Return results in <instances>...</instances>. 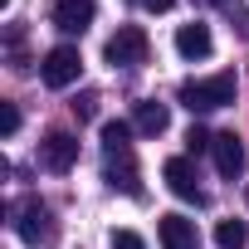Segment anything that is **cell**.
I'll use <instances>...</instances> for the list:
<instances>
[{
	"label": "cell",
	"mask_w": 249,
	"mask_h": 249,
	"mask_svg": "<svg viewBox=\"0 0 249 249\" xmlns=\"http://www.w3.org/2000/svg\"><path fill=\"white\" fill-rule=\"evenodd\" d=\"M234 73L225 69V73H210V78H186L181 88H176V98L191 107V112H215V107H230L234 103Z\"/></svg>",
	"instance_id": "cell-1"
},
{
	"label": "cell",
	"mask_w": 249,
	"mask_h": 249,
	"mask_svg": "<svg viewBox=\"0 0 249 249\" xmlns=\"http://www.w3.org/2000/svg\"><path fill=\"white\" fill-rule=\"evenodd\" d=\"M78 73H83V54L73 44H54L44 54V64H39V78L49 88H69V83H78Z\"/></svg>",
	"instance_id": "cell-2"
},
{
	"label": "cell",
	"mask_w": 249,
	"mask_h": 249,
	"mask_svg": "<svg viewBox=\"0 0 249 249\" xmlns=\"http://www.w3.org/2000/svg\"><path fill=\"white\" fill-rule=\"evenodd\" d=\"M103 59H107L112 69H132V64H142V59H147V30L122 25V30L103 44Z\"/></svg>",
	"instance_id": "cell-3"
},
{
	"label": "cell",
	"mask_w": 249,
	"mask_h": 249,
	"mask_svg": "<svg viewBox=\"0 0 249 249\" xmlns=\"http://www.w3.org/2000/svg\"><path fill=\"white\" fill-rule=\"evenodd\" d=\"M39 161H44L54 176L73 171V161H78V137H73V132H64V127H54V132L39 142Z\"/></svg>",
	"instance_id": "cell-4"
},
{
	"label": "cell",
	"mask_w": 249,
	"mask_h": 249,
	"mask_svg": "<svg viewBox=\"0 0 249 249\" xmlns=\"http://www.w3.org/2000/svg\"><path fill=\"white\" fill-rule=\"evenodd\" d=\"M210 152H215V171H220L225 181H239V176H244V166H249V152H244V142H239L234 132H215Z\"/></svg>",
	"instance_id": "cell-5"
},
{
	"label": "cell",
	"mask_w": 249,
	"mask_h": 249,
	"mask_svg": "<svg viewBox=\"0 0 249 249\" xmlns=\"http://www.w3.org/2000/svg\"><path fill=\"white\" fill-rule=\"evenodd\" d=\"M161 181H166L171 196H181V200H191V205H205V191H200V181H196V166H191L186 157H171V161L161 166Z\"/></svg>",
	"instance_id": "cell-6"
},
{
	"label": "cell",
	"mask_w": 249,
	"mask_h": 249,
	"mask_svg": "<svg viewBox=\"0 0 249 249\" xmlns=\"http://www.w3.org/2000/svg\"><path fill=\"white\" fill-rule=\"evenodd\" d=\"M15 234L25 239V244H39V239H49L54 234V225H49V210H44V200H20L15 205Z\"/></svg>",
	"instance_id": "cell-7"
},
{
	"label": "cell",
	"mask_w": 249,
	"mask_h": 249,
	"mask_svg": "<svg viewBox=\"0 0 249 249\" xmlns=\"http://www.w3.org/2000/svg\"><path fill=\"white\" fill-rule=\"evenodd\" d=\"M49 20H54V30H64V35H83V30L98 20V10H93V0H54Z\"/></svg>",
	"instance_id": "cell-8"
},
{
	"label": "cell",
	"mask_w": 249,
	"mask_h": 249,
	"mask_svg": "<svg viewBox=\"0 0 249 249\" xmlns=\"http://www.w3.org/2000/svg\"><path fill=\"white\" fill-rule=\"evenodd\" d=\"M157 239H161V249H200L196 225H191L186 215H161V220H157Z\"/></svg>",
	"instance_id": "cell-9"
},
{
	"label": "cell",
	"mask_w": 249,
	"mask_h": 249,
	"mask_svg": "<svg viewBox=\"0 0 249 249\" xmlns=\"http://www.w3.org/2000/svg\"><path fill=\"white\" fill-rule=\"evenodd\" d=\"M132 127H137L142 137H161V132L171 127V107L157 103V98H142V103L132 107Z\"/></svg>",
	"instance_id": "cell-10"
},
{
	"label": "cell",
	"mask_w": 249,
	"mask_h": 249,
	"mask_svg": "<svg viewBox=\"0 0 249 249\" xmlns=\"http://www.w3.org/2000/svg\"><path fill=\"white\" fill-rule=\"evenodd\" d=\"M210 49H215L210 25L191 20V25H181V30H176V54H181V59H210Z\"/></svg>",
	"instance_id": "cell-11"
},
{
	"label": "cell",
	"mask_w": 249,
	"mask_h": 249,
	"mask_svg": "<svg viewBox=\"0 0 249 249\" xmlns=\"http://www.w3.org/2000/svg\"><path fill=\"white\" fill-rule=\"evenodd\" d=\"M107 186L112 191H122V196H142V181H137V166H132V152H117V157H107Z\"/></svg>",
	"instance_id": "cell-12"
},
{
	"label": "cell",
	"mask_w": 249,
	"mask_h": 249,
	"mask_svg": "<svg viewBox=\"0 0 249 249\" xmlns=\"http://www.w3.org/2000/svg\"><path fill=\"white\" fill-rule=\"evenodd\" d=\"M215 244L220 249H244L249 244V220H220L215 225Z\"/></svg>",
	"instance_id": "cell-13"
},
{
	"label": "cell",
	"mask_w": 249,
	"mask_h": 249,
	"mask_svg": "<svg viewBox=\"0 0 249 249\" xmlns=\"http://www.w3.org/2000/svg\"><path fill=\"white\" fill-rule=\"evenodd\" d=\"M132 132H137L132 122H103V152H107V157L132 152V147H127V137H132Z\"/></svg>",
	"instance_id": "cell-14"
},
{
	"label": "cell",
	"mask_w": 249,
	"mask_h": 249,
	"mask_svg": "<svg viewBox=\"0 0 249 249\" xmlns=\"http://www.w3.org/2000/svg\"><path fill=\"white\" fill-rule=\"evenodd\" d=\"M15 132H20V107L0 103V137H15Z\"/></svg>",
	"instance_id": "cell-15"
},
{
	"label": "cell",
	"mask_w": 249,
	"mask_h": 249,
	"mask_svg": "<svg viewBox=\"0 0 249 249\" xmlns=\"http://www.w3.org/2000/svg\"><path fill=\"white\" fill-rule=\"evenodd\" d=\"M107 244H112V249H147V239H142L137 230H112Z\"/></svg>",
	"instance_id": "cell-16"
},
{
	"label": "cell",
	"mask_w": 249,
	"mask_h": 249,
	"mask_svg": "<svg viewBox=\"0 0 249 249\" xmlns=\"http://www.w3.org/2000/svg\"><path fill=\"white\" fill-rule=\"evenodd\" d=\"M73 117H78V122H93V117H98V93L73 98Z\"/></svg>",
	"instance_id": "cell-17"
},
{
	"label": "cell",
	"mask_w": 249,
	"mask_h": 249,
	"mask_svg": "<svg viewBox=\"0 0 249 249\" xmlns=\"http://www.w3.org/2000/svg\"><path fill=\"white\" fill-rule=\"evenodd\" d=\"M210 142H215V132H205V127H191L186 132V147L191 152H210Z\"/></svg>",
	"instance_id": "cell-18"
},
{
	"label": "cell",
	"mask_w": 249,
	"mask_h": 249,
	"mask_svg": "<svg viewBox=\"0 0 249 249\" xmlns=\"http://www.w3.org/2000/svg\"><path fill=\"white\" fill-rule=\"evenodd\" d=\"M142 5H147V10H157V15H161V10H171V5H176V0H142Z\"/></svg>",
	"instance_id": "cell-19"
},
{
	"label": "cell",
	"mask_w": 249,
	"mask_h": 249,
	"mask_svg": "<svg viewBox=\"0 0 249 249\" xmlns=\"http://www.w3.org/2000/svg\"><path fill=\"white\" fill-rule=\"evenodd\" d=\"M210 5H225V0H210Z\"/></svg>",
	"instance_id": "cell-20"
}]
</instances>
